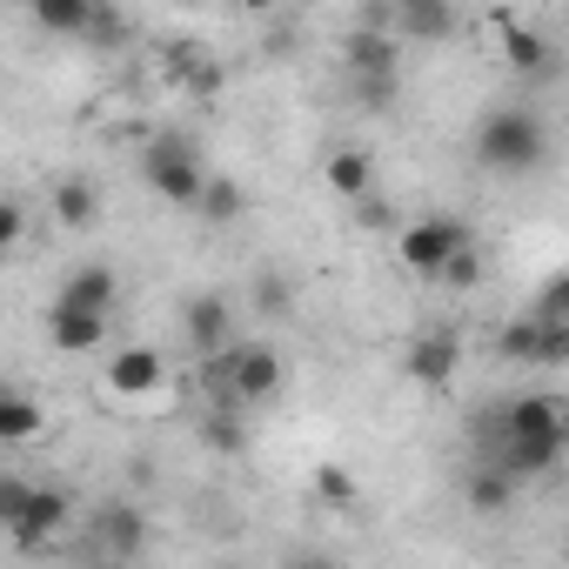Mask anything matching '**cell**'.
<instances>
[{
  "label": "cell",
  "instance_id": "1",
  "mask_svg": "<svg viewBox=\"0 0 569 569\" xmlns=\"http://www.w3.org/2000/svg\"><path fill=\"white\" fill-rule=\"evenodd\" d=\"M476 161L489 174H536L549 161V128L529 114V108H496L482 128H476Z\"/></svg>",
  "mask_w": 569,
  "mask_h": 569
},
{
  "label": "cell",
  "instance_id": "2",
  "mask_svg": "<svg viewBox=\"0 0 569 569\" xmlns=\"http://www.w3.org/2000/svg\"><path fill=\"white\" fill-rule=\"evenodd\" d=\"M208 369H214V396L234 409H261L281 389V356L268 342H228L221 356H208Z\"/></svg>",
  "mask_w": 569,
  "mask_h": 569
},
{
  "label": "cell",
  "instance_id": "3",
  "mask_svg": "<svg viewBox=\"0 0 569 569\" xmlns=\"http://www.w3.org/2000/svg\"><path fill=\"white\" fill-rule=\"evenodd\" d=\"M141 181H148L168 208H194L208 168H201V154H194L188 134H154V141L141 148Z\"/></svg>",
  "mask_w": 569,
  "mask_h": 569
},
{
  "label": "cell",
  "instance_id": "4",
  "mask_svg": "<svg viewBox=\"0 0 569 569\" xmlns=\"http://www.w3.org/2000/svg\"><path fill=\"white\" fill-rule=\"evenodd\" d=\"M342 68L356 81V101H369V108H389L396 101V34H376V28L349 34Z\"/></svg>",
  "mask_w": 569,
  "mask_h": 569
},
{
  "label": "cell",
  "instance_id": "5",
  "mask_svg": "<svg viewBox=\"0 0 569 569\" xmlns=\"http://www.w3.org/2000/svg\"><path fill=\"white\" fill-rule=\"evenodd\" d=\"M482 462H496L509 482H536L562 462V429H516V436H482Z\"/></svg>",
  "mask_w": 569,
  "mask_h": 569
},
{
  "label": "cell",
  "instance_id": "6",
  "mask_svg": "<svg viewBox=\"0 0 569 569\" xmlns=\"http://www.w3.org/2000/svg\"><path fill=\"white\" fill-rule=\"evenodd\" d=\"M462 241H476L469 221H456V214H422V221H409V228L396 234V261L416 268V274H436Z\"/></svg>",
  "mask_w": 569,
  "mask_h": 569
},
{
  "label": "cell",
  "instance_id": "7",
  "mask_svg": "<svg viewBox=\"0 0 569 569\" xmlns=\"http://www.w3.org/2000/svg\"><path fill=\"white\" fill-rule=\"evenodd\" d=\"M496 349H502L509 362H542V369H556V362H569V316H516V322L496 336Z\"/></svg>",
  "mask_w": 569,
  "mask_h": 569
},
{
  "label": "cell",
  "instance_id": "8",
  "mask_svg": "<svg viewBox=\"0 0 569 569\" xmlns=\"http://www.w3.org/2000/svg\"><path fill=\"white\" fill-rule=\"evenodd\" d=\"M68 522H74V496L54 489V482H28V502H21V516H14L8 536H14L21 549H48Z\"/></svg>",
  "mask_w": 569,
  "mask_h": 569
},
{
  "label": "cell",
  "instance_id": "9",
  "mask_svg": "<svg viewBox=\"0 0 569 569\" xmlns=\"http://www.w3.org/2000/svg\"><path fill=\"white\" fill-rule=\"evenodd\" d=\"M456 369H462V336H456V329H422V336H409V349H402V376H409V382L449 389Z\"/></svg>",
  "mask_w": 569,
  "mask_h": 569
},
{
  "label": "cell",
  "instance_id": "10",
  "mask_svg": "<svg viewBox=\"0 0 569 569\" xmlns=\"http://www.w3.org/2000/svg\"><path fill=\"white\" fill-rule=\"evenodd\" d=\"M101 389H108L114 402H148V396H161V389H168V362H161L154 349H121V356L108 362Z\"/></svg>",
  "mask_w": 569,
  "mask_h": 569
},
{
  "label": "cell",
  "instance_id": "11",
  "mask_svg": "<svg viewBox=\"0 0 569 569\" xmlns=\"http://www.w3.org/2000/svg\"><path fill=\"white\" fill-rule=\"evenodd\" d=\"M161 74H168L181 94H201V101L221 94V81H228L221 61H214V48H201V41H168V48H161Z\"/></svg>",
  "mask_w": 569,
  "mask_h": 569
},
{
  "label": "cell",
  "instance_id": "12",
  "mask_svg": "<svg viewBox=\"0 0 569 569\" xmlns=\"http://www.w3.org/2000/svg\"><path fill=\"white\" fill-rule=\"evenodd\" d=\"M181 336L194 356H221L228 336H234V316H228V296H188L181 302Z\"/></svg>",
  "mask_w": 569,
  "mask_h": 569
},
{
  "label": "cell",
  "instance_id": "13",
  "mask_svg": "<svg viewBox=\"0 0 569 569\" xmlns=\"http://www.w3.org/2000/svg\"><path fill=\"white\" fill-rule=\"evenodd\" d=\"M94 556H141L148 549V516L134 502H108L94 509V536H88Z\"/></svg>",
  "mask_w": 569,
  "mask_h": 569
},
{
  "label": "cell",
  "instance_id": "14",
  "mask_svg": "<svg viewBox=\"0 0 569 569\" xmlns=\"http://www.w3.org/2000/svg\"><path fill=\"white\" fill-rule=\"evenodd\" d=\"M516 429H562V396L536 389V396L496 402V409L482 416V436H516Z\"/></svg>",
  "mask_w": 569,
  "mask_h": 569
},
{
  "label": "cell",
  "instance_id": "15",
  "mask_svg": "<svg viewBox=\"0 0 569 569\" xmlns=\"http://www.w3.org/2000/svg\"><path fill=\"white\" fill-rule=\"evenodd\" d=\"M114 296H121L114 268H108V261H81V268L61 281V289H54V309H94V316H108Z\"/></svg>",
  "mask_w": 569,
  "mask_h": 569
},
{
  "label": "cell",
  "instance_id": "16",
  "mask_svg": "<svg viewBox=\"0 0 569 569\" xmlns=\"http://www.w3.org/2000/svg\"><path fill=\"white\" fill-rule=\"evenodd\" d=\"M396 28L422 48H442L462 28V14H456V0H396Z\"/></svg>",
  "mask_w": 569,
  "mask_h": 569
},
{
  "label": "cell",
  "instance_id": "17",
  "mask_svg": "<svg viewBox=\"0 0 569 569\" xmlns=\"http://www.w3.org/2000/svg\"><path fill=\"white\" fill-rule=\"evenodd\" d=\"M48 342L61 356H94L108 342V316H94V309H54L48 302Z\"/></svg>",
  "mask_w": 569,
  "mask_h": 569
},
{
  "label": "cell",
  "instance_id": "18",
  "mask_svg": "<svg viewBox=\"0 0 569 569\" xmlns=\"http://www.w3.org/2000/svg\"><path fill=\"white\" fill-rule=\"evenodd\" d=\"M496 61H502L516 81H536V74L549 68V41H542L536 28H522V21H502V28H496Z\"/></svg>",
  "mask_w": 569,
  "mask_h": 569
},
{
  "label": "cell",
  "instance_id": "19",
  "mask_svg": "<svg viewBox=\"0 0 569 569\" xmlns=\"http://www.w3.org/2000/svg\"><path fill=\"white\" fill-rule=\"evenodd\" d=\"M108 8V0H28V14L41 34H88V21Z\"/></svg>",
  "mask_w": 569,
  "mask_h": 569
},
{
  "label": "cell",
  "instance_id": "20",
  "mask_svg": "<svg viewBox=\"0 0 569 569\" xmlns=\"http://www.w3.org/2000/svg\"><path fill=\"white\" fill-rule=\"evenodd\" d=\"M329 194H342V201L376 194V161H369L362 148H336V154H329Z\"/></svg>",
  "mask_w": 569,
  "mask_h": 569
},
{
  "label": "cell",
  "instance_id": "21",
  "mask_svg": "<svg viewBox=\"0 0 569 569\" xmlns=\"http://www.w3.org/2000/svg\"><path fill=\"white\" fill-rule=\"evenodd\" d=\"M54 221H61V228H74V234H81V228H94V221H101V188H94V181H81V174H68V181L54 188Z\"/></svg>",
  "mask_w": 569,
  "mask_h": 569
},
{
  "label": "cell",
  "instance_id": "22",
  "mask_svg": "<svg viewBox=\"0 0 569 569\" xmlns=\"http://www.w3.org/2000/svg\"><path fill=\"white\" fill-rule=\"evenodd\" d=\"M201 442H208L214 456H248V409L214 402V409L201 416Z\"/></svg>",
  "mask_w": 569,
  "mask_h": 569
},
{
  "label": "cell",
  "instance_id": "23",
  "mask_svg": "<svg viewBox=\"0 0 569 569\" xmlns=\"http://www.w3.org/2000/svg\"><path fill=\"white\" fill-rule=\"evenodd\" d=\"M41 429H48V416H41L34 396H21V389L0 396V442H34Z\"/></svg>",
  "mask_w": 569,
  "mask_h": 569
},
{
  "label": "cell",
  "instance_id": "24",
  "mask_svg": "<svg viewBox=\"0 0 569 569\" xmlns=\"http://www.w3.org/2000/svg\"><path fill=\"white\" fill-rule=\"evenodd\" d=\"M194 214H201V221H221V228H228V221H241V214H248V194H241L234 181L208 174V181H201V194H194Z\"/></svg>",
  "mask_w": 569,
  "mask_h": 569
},
{
  "label": "cell",
  "instance_id": "25",
  "mask_svg": "<svg viewBox=\"0 0 569 569\" xmlns=\"http://www.w3.org/2000/svg\"><path fill=\"white\" fill-rule=\"evenodd\" d=\"M516 502V482L496 469V462H476L469 469V509H482V516H502Z\"/></svg>",
  "mask_w": 569,
  "mask_h": 569
},
{
  "label": "cell",
  "instance_id": "26",
  "mask_svg": "<svg viewBox=\"0 0 569 569\" xmlns=\"http://www.w3.org/2000/svg\"><path fill=\"white\" fill-rule=\"evenodd\" d=\"M316 496H322L329 509H356V502H362L356 476H349V469H336V462H322V469H316Z\"/></svg>",
  "mask_w": 569,
  "mask_h": 569
},
{
  "label": "cell",
  "instance_id": "27",
  "mask_svg": "<svg viewBox=\"0 0 569 569\" xmlns=\"http://www.w3.org/2000/svg\"><path fill=\"white\" fill-rule=\"evenodd\" d=\"M436 281H449V289H476V281H482V254H476V241H462V248L436 268Z\"/></svg>",
  "mask_w": 569,
  "mask_h": 569
},
{
  "label": "cell",
  "instance_id": "28",
  "mask_svg": "<svg viewBox=\"0 0 569 569\" xmlns=\"http://www.w3.org/2000/svg\"><path fill=\"white\" fill-rule=\"evenodd\" d=\"M261 316H289V302H296V289H289V274H254V296H248Z\"/></svg>",
  "mask_w": 569,
  "mask_h": 569
},
{
  "label": "cell",
  "instance_id": "29",
  "mask_svg": "<svg viewBox=\"0 0 569 569\" xmlns=\"http://www.w3.org/2000/svg\"><path fill=\"white\" fill-rule=\"evenodd\" d=\"M21 502H28V476H0V536L14 529V516H21Z\"/></svg>",
  "mask_w": 569,
  "mask_h": 569
},
{
  "label": "cell",
  "instance_id": "30",
  "mask_svg": "<svg viewBox=\"0 0 569 569\" xmlns=\"http://www.w3.org/2000/svg\"><path fill=\"white\" fill-rule=\"evenodd\" d=\"M21 234H28V214H21V201H0V261H8V254L21 248Z\"/></svg>",
  "mask_w": 569,
  "mask_h": 569
},
{
  "label": "cell",
  "instance_id": "31",
  "mask_svg": "<svg viewBox=\"0 0 569 569\" xmlns=\"http://www.w3.org/2000/svg\"><path fill=\"white\" fill-rule=\"evenodd\" d=\"M234 8H241V14H274L281 0H234Z\"/></svg>",
  "mask_w": 569,
  "mask_h": 569
},
{
  "label": "cell",
  "instance_id": "32",
  "mask_svg": "<svg viewBox=\"0 0 569 569\" xmlns=\"http://www.w3.org/2000/svg\"><path fill=\"white\" fill-rule=\"evenodd\" d=\"M174 8H201V0H174Z\"/></svg>",
  "mask_w": 569,
  "mask_h": 569
},
{
  "label": "cell",
  "instance_id": "33",
  "mask_svg": "<svg viewBox=\"0 0 569 569\" xmlns=\"http://www.w3.org/2000/svg\"><path fill=\"white\" fill-rule=\"evenodd\" d=\"M0 396H8V382H0Z\"/></svg>",
  "mask_w": 569,
  "mask_h": 569
}]
</instances>
